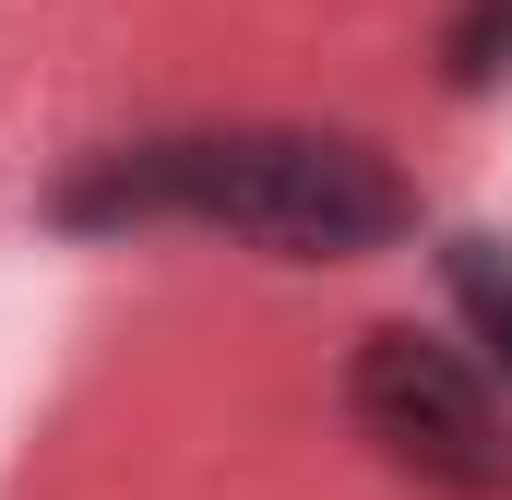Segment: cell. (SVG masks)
Here are the masks:
<instances>
[{"instance_id":"cell-1","label":"cell","mask_w":512,"mask_h":500,"mask_svg":"<svg viewBox=\"0 0 512 500\" xmlns=\"http://www.w3.org/2000/svg\"><path fill=\"white\" fill-rule=\"evenodd\" d=\"M60 227L120 239V227H215L274 262H358L417 227V191L382 143L358 131H298V120H227V131H167L72 167L48 191Z\"/></svg>"},{"instance_id":"cell-2","label":"cell","mask_w":512,"mask_h":500,"mask_svg":"<svg viewBox=\"0 0 512 500\" xmlns=\"http://www.w3.org/2000/svg\"><path fill=\"white\" fill-rule=\"evenodd\" d=\"M346 417L393 477L441 500H512V393L465 346H441L417 322H370L346 358Z\"/></svg>"},{"instance_id":"cell-3","label":"cell","mask_w":512,"mask_h":500,"mask_svg":"<svg viewBox=\"0 0 512 500\" xmlns=\"http://www.w3.org/2000/svg\"><path fill=\"white\" fill-rule=\"evenodd\" d=\"M441 298H453L477 370L512 393V239L501 227H453V239H441Z\"/></svg>"},{"instance_id":"cell-4","label":"cell","mask_w":512,"mask_h":500,"mask_svg":"<svg viewBox=\"0 0 512 500\" xmlns=\"http://www.w3.org/2000/svg\"><path fill=\"white\" fill-rule=\"evenodd\" d=\"M441 84H453V96H501V84H512V0H465V12H453Z\"/></svg>"}]
</instances>
